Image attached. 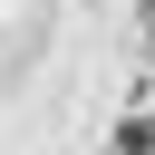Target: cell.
Segmentation results:
<instances>
[{
	"label": "cell",
	"mask_w": 155,
	"mask_h": 155,
	"mask_svg": "<svg viewBox=\"0 0 155 155\" xmlns=\"http://www.w3.org/2000/svg\"><path fill=\"white\" fill-rule=\"evenodd\" d=\"M116 155H155V116H136V126L116 136Z\"/></svg>",
	"instance_id": "cell-1"
},
{
	"label": "cell",
	"mask_w": 155,
	"mask_h": 155,
	"mask_svg": "<svg viewBox=\"0 0 155 155\" xmlns=\"http://www.w3.org/2000/svg\"><path fill=\"white\" fill-rule=\"evenodd\" d=\"M145 29H155V0H145Z\"/></svg>",
	"instance_id": "cell-2"
}]
</instances>
